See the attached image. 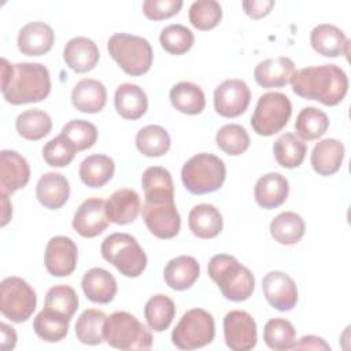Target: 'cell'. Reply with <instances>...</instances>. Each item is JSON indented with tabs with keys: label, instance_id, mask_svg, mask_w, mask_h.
I'll use <instances>...</instances> for the list:
<instances>
[{
	"label": "cell",
	"instance_id": "cell-1",
	"mask_svg": "<svg viewBox=\"0 0 351 351\" xmlns=\"http://www.w3.org/2000/svg\"><path fill=\"white\" fill-rule=\"evenodd\" d=\"M289 82L298 96L325 106H337L348 90L347 74L336 64L304 67L295 71Z\"/></svg>",
	"mask_w": 351,
	"mask_h": 351
},
{
	"label": "cell",
	"instance_id": "cell-2",
	"mask_svg": "<svg viewBox=\"0 0 351 351\" xmlns=\"http://www.w3.org/2000/svg\"><path fill=\"white\" fill-rule=\"evenodd\" d=\"M51 92L48 69L41 63H15L8 82L1 86L7 103L19 106L44 100Z\"/></svg>",
	"mask_w": 351,
	"mask_h": 351
},
{
	"label": "cell",
	"instance_id": "cell-3",
	"mask_svg": "<svg viewBox=\"0 0 351 351\" xmlns=\"http://www.w3.org/2000/svg\"><path fill=\"white\" fill-rule=\"evenodd\" d=\"M207 273L228 300L243 302L254 292V274L232 255H214L208 262Z\"/></svg>",
	"mask_w": 351,
	"mask_h": 351
},
{
	"label": "cell",
	"instance_id": "cell-4",
	"mask_svg": "<svg viewBox=\"0 0 351 351\" xmlns=\"http://www.w3.org/2000/svg\"><path fill=\"white\" fill-rule=\"evenodd\" d=\"M107 49L117 64L129 75H143L152 66L151 44L140 36L115 33L108 38Z\"/></svg>",
	"mask_w": 351,
	"mask_h": 351
},
{
	"label": "cell",
	"instance_id": "cell-5",
	"mask_svg": "<svg viewBox=\"0 0 351 351\" xmlns=\"http://www.w3.org/2000/svg\"><path fill=\"white\" fill-rule=\"evenodd\" d=\"M226 178V167L222 159L213 154L192 156L181 170V180L186 191L193 195H204L218 191Z\"/></svg>",
	"mask_w": 351,
	"mask_h": 351
},
{
	"label": "cell",
	"instance_id": "cell-6",
	"mask_svg": "<svg viewBox=\"0 0 351 351\" xmlns=\"http://www.w3.org/2000/svg\"><path fill=\"white\" fill-rule=\"evenodd\" d=\"M101 256L125 277H138L147 267V255L136 237L128 233L107 236L100 247Z\"/></svg>",
	"mask_w": 351,
	"mask_h": 351
},
{
	"label": "cell",
	"instance_id": "cell-7",
	"mask_svg": "<svg viewBox=\"0 0 351 351\" xmlns=\"http://www.w3.org/2000/svg\"><path fill=\"white\" fill-rule=\"evenodd\" d=\"M103 336L108 346L125 351H144L152 346L149 329L126 311H115L106 318Z\"/></svg>",
	"mask_w": 351,
	"mask_h": 351
},
{
	"label": "cell",
	"instance_id": "cell-8",
	"mask_svg": "<svg viewBox=\"0 0 351 351\" xmlns=\"http://www.w3.org/2000/svg\"><path fill=\"white\" fill-rule=\"evenodd\" d=\"M215 336L213 315L203 308H191L171 332V341L180 350H196L210 344Z\"/></svg>",
	"mask_w": 351,
	"mask_h": 351
},
{
	"label": "cell",
	"instance_id": "cell-9",
	"mask_svg": "<svg viewBox=\"0 0 351 351\" xmlns=\"http://www.w3.org/2000/svg\"><path fill=\"white\" fill-rule=\"evenodd\" d=\"M292 115V104L287 95L281 92L263 93L256 103L251 117V126L259 136H273L278 133Z\"/></svg>",
	"mask_w": 351,
	"mask_h": 351
},
{
	"label": "cell",
	"instance_id": "cell-10",
	"mask_svg": "<svg viewBox=\"0 0 351 351\" xmlns=\"http://www.w3.org/2000/svg\"><path fill=\"white\" fill-rule=\"evenodd\" d=\"M34 289L21 277H7L0 284V311L12 322L27 321L36 310Z\"/></svg>",
	"mask_w": 351,
	"mask_h": 351
},
{
	"label": "cell",
	"instance_id": "cell-11",
	"mask_svg": "<svg viewBox=\"0 0 351 351\" xmlns=\"http://www.w3.org/2000/svg\"><path fill=\"white\" fill-rule=\"evenodd\" d=\"M141 214L148 230L158 239H173L178 234L181 217L174 200L159 203L144 202Z\"/></svg>",
	"mask_w": 351,
	"mask_h": 351
},
{
	"label": "cell",
	"instance_id": "cell-12",
	"mask_svg": "<svg viewBox=\"0 0 351 351\" xmlns=\"http://www.w3.org/2000/svg\"><path fill=\"white\" fill-rule=\"evenodd\" d=\"M250 101L251 90L243 80H226L214 90V108L225 118L241 115L248 108Z\"/></svg>",
	"mask_w": 351,
	"mask_h": 351
},
{
	"label": "cell",
	"instance_id": "cell-13",
	"mask_svg": "<svg viewBox=\"0 0 351 351\" xmlns=\"http://www.w3.org/2000/svg\"><path fill=\"white\" fill-rule=\"evenodd\" d=\"M223 337L233 351H248L256 346V324L251 314L232 310L223 318Z\"/></svg>",
	"mask_w": 351,
	"mask_h": 351
},
{
	"label": "cell",
	"instance_id": "cell-14",
	"mask_svg": "<svg viewBox=\"0 0 351 351\" xmlns=\"http://www.w3.org/2000/svg\"><path fill=\"white\" fill-rule=\"evenodd\" d=\"M77 244L66 236L51 237L44 255V263L48 273L53 277H67L77 266Z\"/></svg>",
	"mask_w": 351,
	"mask_h": 351
},
{
	"label": "cell",
	"instance_id": "cell-15",
	"mask_svg": "<svg viewBox=\"0 0 351 351\" xmlns=\"http://www.w3.org/2000/svg\"><path fill=\"white\" fill-rule=\"evenodd\" d=\"M110 223L106 213V202L100 197H89L84 200L74 217L73 228L82 237H96L103 233Z\"/></svg>",
	"mask_w": 351,
	"mask_h": 351
},
{
	"label": "cell",
	"instance_id": "cell-16",
	"mask_svg": "<svg viewBox=\"0 0 351 351\" xmlns=\"http://www.w3.org/2000/svg\"><path fill=\"white\" fill-rule=\"evenodd\" d=\"M262 289L267 303L278 311H289L298 303L296 284L282 271H269L262 280Z\"/></svg>",
	"mask_w": 351,
	"mask_h": 351
},
{
	"label": "cell",
	"instance_id": "cell-17",
	"mask_svg": "<svg viewBox=\"0 0 351 351\" xmlns=\"http://www.w3.org/2000/svg\"><path fill=\"white\" fill-rule=\"evenodd\" d=\"M30 178L27 160L16 151L3 149L0 152V191L1 193H14L26 186Z\"/></svg>",
	"mask_w": 351,
	"mask_h": 351
},
{
	"label": "cell",
	"instance_id": "cell-18",
	"mask_svg": "<svg viewBox=\"0 0 351 351\" xmlns=\"http://www.w3.org/2000/svg\"><path fill=\"white\" fill-rule=\"evenodd\" d=\"M16 43L23 55L41 56L51 51L55 43V33L45 22L34 21L19 30Z\"/></svg>",
	"mask_w": 351,
	"mask_h": 351
},
{
	"label": "cell",
	"instance_id": "cell-19",
	"mask_svg": "<svg viewBox=\"0 0 351 351\" xmlns=\"http://www.w3.org/2000/svg\"><path fill=\"white\" fill-rule=\"evenodd\" d=\"M310 44L315 52L326 58H337L348 53V38L335 25H317L310 33Z\"/></svg>",
	"mask_w": 351,
	"mask_h": 351
},
{
	"label": "cell",
	"instance_id": "cell-20",
	"mask_svg": "<svg viewBox=\"0 0 351 351\" xmlns=\"http://www.w3.org/2000/svg\"><path fill=\"white\" fill-rule=\"evenodd\" d=\"M295 73V63L287 56L262 60L254 70V78L262 88L285 86Z\"/></svg>",
	"mask_w": 351,
	"mask_h": 351
},
{
	"label": "cell",
	"instance_id": "cell-21",
	"mask_svg": "<svg viewBox=\"0 0 351 351\" xmlns=\"http://www.w3.org/2000/svg\"><path fill=\"white\" fill-rule=\"evenodd\" d=\"M99 58L100 53L95 41L82 36L71 38L63 49L66 64L75 73L90 71L97 64Z\"/></svg>",
	"mask_w": 351,
	"mask_h": 351
},
{
	"label": "cell",
	"instance_id": "cell-22",
	"mask_svg": "<svg viewBox=\"0 0 351 351\" xmlns=\"http://www.w3.org/2000/svg\"><path fill=\"white\" fill-rule=\"evenodd\" d=\"M141 210L140 196L136 191L121 188L115 191L106 202V213L110 222L117 225H128L136 221Z\"/></svg>",
	"mask_w": 351,
	"mask_h": 351
},
{
	"label": "cell",
	"instance_id": "cell-23",
	"mask_svg": "<svg viewBox=\"0 0 351 351\" xmlns=\"http://www.w3.org/2000/svg\"><path fill=\"white\" fill-rule=\"evenodd\" d=\"M70 196V184L60 173L49 171L40 177L36 185L37 200L49 210H58L66 204Z\"/></svg>",
	"mask_w": 351,
	"mask_h": 351
},
{
	"label": "cell",
	"instance_id": "cell-24",
	"mask_svg": "<svg viewBox=\"0 0 351 351\" xmlns=\"http://www.w3.org/2000/svg\"><path fill=\"white\" fill-rule=\"evenodd\" d=\"M289 184L288 180L280 173H267L262 176L254 189L256 203L266 210L280 207L288 197Z\"/></svg>",
	"mask_w": 351,
	"mask_h": 351
},
{
	"label": "cell",
	"instance_id": "cell-25",
	"mask_svg": "<svg viewBox=\"0 0 351 351\" xmlns=\"http://www.w3.org/2000/svg\"><path fill=\"white\" fill-rule=\"evenodd\" d=\"M81 287L90 302L100 304L112 302L118 289L114 276L101 267L88 270L81 280Z\"/></svg>",
	"mask_w": 351,
	"mask_h": 351
},
{
	"label": "cell",
	"instance_id": "cell-26",
	"mask_svg": "<svg viewBox=\"0 0 351 351\" xmlns=\"http://www.w3.org/2000/svg\"><path fill=\"white\" fill-rule=\"evenodd\" d=\"M71 103L81 112H99L107 103V89L97 80L84 78L73 88Z\"/></svg>",
	"mask_w": 351,
	"mask_h": 351
},
{
	"label": "cell",
	"instance_id": "cell-27",
	"mask_svg": "<svg viewBox=\"0 0 351 351\" xmlns=\"http://www.w3.org/2000/svg\"><path fill=\"white\" fill-rule=\"evenodd\" d=\"M200 274V265L193 256L180 255L167 262L163 270L165 282L174 291L189 289Z\"/></svg>",
	"mask_w": 351,
	"mask_h": 351
},
{
	"label": "cell",
	"instance_id": "cell-28",
	"mask_svg": "<svg viewBox=\"0 0 351 351\" xmlns=\"http://www.w3.org/2000/svg\"><path fill=\"white\" fill-rule=\"evenodd\" d=\"M344 145L336 138L318 141L311 152V166L319 176H332L340 170L344 159Z\"/></svg>",
	"mask_w": 351,
	"mask_h": 351
},
{
	"label": "cell",
	"instance_id": "cell-29",
	"mask_svg": "<svg viewBox=\"0 0 351 351\" xmlns=\"http://www.w3.org/2000/svg\"><path fill=\"white\" fill-rule=\"evenodd\" d=\"M114 104L117 112L130 121L141 118L148 108V99L143 88L136 84H122L117 88L114 95Z\"/></svg>",
	"mask_w": 351,
	"mask_h": 351
},
{
	"label": "cell",
	"instance_id": "cell-30",
	"mask_svg": "<svg viewBox=\"0 0 351 351\" xmlns=\"http://www.w3.org/2000/svg\"><path fill=\"white\" fill-rule=\"evenodd\" d=\"M145 202L159 203L174 200V184L169 170L160 166L148 167L141 177Z\"/></svg>",
	"mask_w": 351,
	"mask_h": 351
},
{
	"label": "cell",
	"instance_id": "cell-31",
	"mask_svg": "<svg viewBox=\"0 0 351 351\" xmlns=\"http://www.w3.org/2000/svg\"><path fill=\"white\" fill-rule=\"evenodd\" d=\"M191 232L199 239H214L223 228V219L218 208L213 204H197L188 215Z\"/></svg>",
	"mask_w": 351,
	"mask_h": 351
},
{
	"label": "cell",
	"instance_id": "cell-32",
	"mask_svg": "<svg viewBox=\"0 0 351 351\" xmlns=\"http://www.w3.org/2000/svg\"><path fill=\"white\" fill-rule=\"evenodd\" d=\"M115 163L112 158L95 154L86 156L80 165V178L89 188H101L104 186L114 176Z\"/></svg>",
	"mask_w": 351,
	"mask_h": 351
},
{
	"label": "cell",
	"instance_id": "cell-33",
	"mask_svg": "<svg viewBox=\"0 0 351 351\" xmlns=\"http://www.w3.org/2000/svg\"><path fill=\"white\" fill-rule=\"evenodd\" d=\"M303 218L293 211H282L270 222L271 237L282 245H293L304 236Z\"/></svg>",
	"mask_w": 351,
	"mask_h": 351
},
{
	"label": "cell",
	"instance_id": "cell-34",
	"mask_svg": "<svg viewBox=\"0 0 351 351\" xmlns=\"http://www.w3.org/2000/svg\"><path fill=\"white\" fill-rule=\"evenodd\" d=\"M170 101L177 111L188 115L200 114L206 107L202 88L189 81H181L170 89Z\"/></svg>",
	"mask_w": 351,
	"mask_h": 351
},
{
	"label": "cell",
	"instance_id": "cell-35",
	"mask_svg": "<svg viewBox=\"0 0 351 351\" xmlns=\"http://www.w3.org/2000/svg\"><path fill=\"white\" fill-rule=\"evenodd\" d=\"M70 319L64 315L44 307L33 321L36 335L48 343H56L66 337L69 332Z\"/></svg>",
	"mask_w": 351,
	"mask_h": 351
},
{
	"label": "cell",
	"instance_id": "cell-36",
	"mask_svg": "<svg viewBox=\"0 0 351 351\" xmlns=\"http://www.w3.org/2000/svg\"><path fill=\"white\" fill-rule=\"evenodd\" d=\"M171 140L167 130L159 125H147L136 134L137 149L148 158L165 155L170 148Z\"/></svg>",
	"mask_w": 351,
	"mask_h": 351
},
{
	"label": "cell",
	"instance_id": "cell-37",
	"mask_svg": "<svg viewBox=\"0 0 351 351\" xmlns=\"http://www.w3.org/2000/svg\"><path fill=\"white\" fill-rule=\"evenodd\" d=\"M176 315L174 302L163 293L151 296L144 307V317L148 326L155 332L166 330Z\"/></svg>",
	"mask_w": 351,
	"mask_h": 351
},
{
	"label": "cell",
	"instance_id": "cell-38",
	"mask_svg": "<svg viewBox=\"0 0 351 351\" xmlns=\"http://www.w3.org/2000/svg\"><path fill=\"white\" fill-rule=\"evenodd\" d=\"M15 128L21 137L36 141L45 137L51 132L52 119L45 111L40 108H32L18 115Z\"/></svg>",
	"mask_w": 351,
	"mask_h": 351
},
{
	"label": "cell",
	"instance_id": "cell-39",
	"mask_svg": "<svg viewBox=\"0 0 351 351\" xmlns=\"http://www.w3.org/2000/svg\"><path fill=\"white\" fill-rule=\"evenodd\" d=\"M107 315L97 308H86L75 322V336L82 344L97 346L104 340L103 329Z\"/></svg>",
	"mask_w": 351,
	"mask_h": 351
},
{
	"label": "cell",
	"instance_id": "cell-40",
	"mask_svg": "<svg viewBox=\"0 0 351 351\" xmlns=\"http://www.w3.org/2000/svg\"><path fill=\"white\" fill-rule=\"evenodd\" d=\"M273 152L277 163L285 169H295L304 160L307 145L292 133L281 134L274 145Z\"/></svg>",
	"mask_w": 351,
	"mask_h": 351
},
{
	"label": "cell",
	"instance_id": "cell-41",
	"mask_svg": "<svg viewBox=\"0 0 351 351\" xmlns=\"http://www.w3.org/2000/svg\"><path fill=\"white\" fill-rule=\"evenodd\" d=\"M329 128L328 115L317 107H304L296 117L295 132L306 141L321 137Z\"/></svg>",
	"mask_w": 351,
	"mask_h": 351
},
{
	"label": "cell",
	"instance_id": "cell-42",
	"mask_svg": "<svg viewBox=\"0 0 351 351\" xmlns=\"http://www.w3.org/2000/svg\"><path fill=\"white\" fill-rule=\"evenodd\" d=\"M295 336V328L288 319L271 318L265 324L263 340L271 350L284 351L292 348Z\"/></svg>",
	"mask_w": 351,
	"mask_h": 351
},
{
	"label": "cell",
	"instance_id": "cell-43",
	"mask_svg": "<svg viewBox=\"0 0 351 351\" xmlns=\"http://www.w3.org/2000/svg\"><path fill=\"white\" fill-rule=\"evenodd\" d=\"M215 141L219 149L232 156L241 155L250 147V136L247 130L237 123L223 125L217 132Z\"/></svg>",
	"mask_w": 351,
	"mask_h": 351
},
{
	"label": "cell",
	"instance_id": "cell-44",
	"mask_svg": "<svg viewBox=\"0 0 351 351\" xmlns=\"http://www.w3.org/2000/svg\"><path fill=\"white\" fill-rule=\"evenodd\" d=\"M162 48L171 55H182L188 52L195 41L193 33L184 25L173 23L166 26L159 36Z\"/></svg>",
	"mask_w": 351,
	"mask_h": 351
},
{
	"label": "cell",
	"instance_id": "cell-45",
	"mask_svg": "<svg viewBox=\"0 0 351 351\" xmlns=\"http://www.w3.org/2000/svg\"><path fill=\"white\" fill-rule=\"evenodd\" d=\"M222 19V7L215 0H199L189 7V22L199 30H211Z\"/></svg>",
	"mask_w": 351,
	"mask_h": 351
},
{
	"label": "cell",
	"instance_id": "cell-46",
	"mask_svg": "<svg viewBox=\"0 0 351 351\" xmlns=\"http://www.w3.org/2000/svg\"><path fill=\"white\" fill-rule=\"evenodd\" d=\"M44 307L71 319L78 308V296L69 285H55L48 289Z\"/></svg>",
	"mask_w": 351,
	"mask_h": 351
},
{
	"label": "cell",
	"instance_id": "cell-47",
	"mask_svg": "<svg viewBox=\"0 0 351 351\" xmlns=\"http://www.w3.org/2000/svg\"><path fill=\"white\" fill-rule=\"evenodd\" d=\"M77 152L78 151L74 144L63 134H59L44 145L43 158L48 166L64 167L71 163Z\"/></svg>",
	"mask_w": 351,
	"mask_h": 351
},
{
	"label": "cell",
	"instance_id": "cell-48",
	"mask_svg": "<svg viewBox=\"0 0 351 351\" xmlns=\"http://www.w3.org/2000/svg\"><path fill=\"white\" fill-rule=\"evenodd\" d=\"M67 137L77 151L90 148L97 141V129L93 123L84 119H73L62 128V133Z\"/></svg>",
	"mask_w": 351,
	"mask_h": 351
},
{
	"label": "cell",
	"instance_id": "cell-49",
	"mask_svg": "<svg viewBox=\"0 0 351 351\" xmlns=\"http://www.w3.org/2000/svg\"><path fill=\"white\" fill-rule=\"evenodd\" d=\"M182 4V0H145L143 3V12L148 19L162 21L177 15Z\"/></svg>",
	"mask_w": 351,
	"mask_h": 351
},
{
	"label": "cell",
	"instance_id": "cell-50",
	"mask_svg": "<svg viewBox=\"0 0 351 351\" xmlns=\"http://www.w3.org/2000/svg\"><path fill=\"white\" fill-rule=\"evenodd\" d=\"M274 4L276 3L273 0H250V1H243V8L248 16L254 19H259L266 16L271 11Z\"/></svg>",
	"mask_w": 351,
	"mask_h": 351
},
{
	"label": "cell",
	"instance_id": "cell-51",
	"mask_svg": "<svg viewBox=\"0 0 351 351\" xmlns=\"http://www.w3.org/2000/svg\"><path fill=\"white\" fill-rule=\"evenodd\" d=\"M293 350H325V351H330V346L318 336L314 335H307L300 337L296 343H293L292 346Z\"/></svg>",
	"mask_w": 351,
	"mask_h": 351
},
{
	"label": "cell",
	"instance_id": "cell-52",
	"mask_svg": "<svg viewBox=\"0 0 351 351\" xmlns=\"http://www.w3.org/2000/svg\"><path fill=\"white\" fill-rule=\"evenodd\" d=\"M0 329H1V348L4 351H8V350H12L16 344V333L14 330L12 326L1 322L0 324Z\"/></svg>",
	"mask_w": 351,
	"mask_h": 351
},
{
	"label": "cell",
	"instance_id": "cell-53",
	"mask_svg": "<svg viewBox=\"0 0 351 351\" xmlns=\"http://www.w3.org/2000/svg\"><path fill=\"white\" fill-rule=\"evenodd\" d=\"M7 196H8L7 193H1V199H3V221H1V226H5L8 223V221L11 219V215H12L11 204H10Z\"/></svg>",
	"mask_w": 351,
	"mask_h": 351
}]
</instances>
